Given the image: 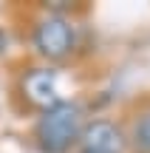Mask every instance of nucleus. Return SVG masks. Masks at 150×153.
I'll return each mask as SVG.
<instances>
[{
	"label": "nucleus",
	"instance_id": "obj_1",
	"mask_svg": "<svg viewBox=\"0 0 150 153\" xmlns=\"http://www.w3.org/2000/svg\"><path fill=\"white\" fill-rule=\"evenodd\" d=\"M85 128V111L74 99H62L60 105L43 111L34 122V145L40 153H68L77 148L79 133Z\"/></svg>",
	"mask_w": 150,
	"mask_h": 153
},
{
	"label": "nucleus",
	"instance_id": "obj_2",
	"mask_svg": "<svg viewBox=\"0 0 150 153\" xmlns=\"http://www.w3.org/2000/svg\"><path fill=\"white\" fill-rule=\"evenodd\" d=\"M31 45L43 60L65 62L77 48V26L68 14H51L45 11L31 28Z\"/></svg>",
	"mask_w": 150,
	"mask_h": 153
},
{
	"label": "nucleus",
	"instance_id": "obj_3",
	"mask_svg": "<svg viewBox=\"0 0 150 153\" xmlns=\"http://www.w3.org/2000/svg\"><path fill=\"white\" fill-rule=\"evenodd\" d=\"M17 91H20L23 102H26L28 108L40 111V114L62 102L60 85H57V71H54V68H43V65L23 68L20 79H17Z\"/></svg>",
	"mask_w": 150,
	"mask_h": 153
},
{
	"label": "nucleus",
	"instance_id": "obj_4",
	"mask_svg": "<svg viewBox=\"0 0 150 153\" xmlns=\"http://www.w3.org/2000/svg\"><path fill=\"white\" fill-rule=\"evenodd\" d=\"M125 148H128V136L111 119L85 122L79 142H77L79 153H125Z\"/></svg>",
	"mask_w": 150,
	"mask_h": 153
},
{
	"label": "nucleus",
	"instance_id": "obj_5",
	"mask_svg": "<svg viewBox=\"0 0 150 153\" xmlns=\"http://www.w3.org/2000/svg\"><path fill=\"white\" fill-rule=\"evenodd\" d=\"M130 139H133V145H136L139 153H150V111H142V114L136 116Z\"/></svg>",
	"mask_w": 150,
	"mask_h": 153
},
{
	"label": "nucleus",
	"instance_id": "obj_6",
	"mask_svg": "<svg viewBox=\"0 0 150 153\" xmlns=\"http://www.w3.org/2000/svg\"><path fill=\"white\" fill-rule=\"evenodd\" d=\"M3 45H6V34L0 31V51H3Z\"/></svg>",
	"mask_w": 150,
	"mask_h": 153
}]
</instances>
